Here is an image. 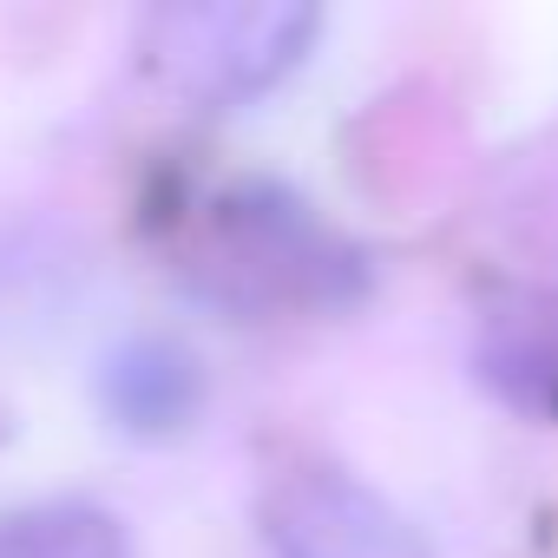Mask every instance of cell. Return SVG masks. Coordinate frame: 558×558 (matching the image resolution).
<instances>
[{"label": "cell", "instance_id": "4", "mask_svg": "<svg viewBox=\"0 0 558 558\" xmlns=\"http://www.w3.org/2000/svg\"><path fill=\"white\" fill-rule=\"evenodd\" d=\"M93 401H99L112 434L165 447L204 421L210 375H204V355L191 342H178L165 329H125L93 362Z\"/></svg>", "mask_w": 558, "mask_h": 558}, {"label": "cell", "instance_id": "1", "mask_svg": "<svg viewBox=\"0 0 558 558\" xmlns=\"http://www.w3.org/2000/svg\"><path fill=\"white\" fill-rule=\"evenodd\" d=\"M323 34L310 0H210V8H158L145 21V66L210 112L243 106L290 80Z\"/></svg>", "mask_w": 558, "mask_h": 558}, {"label": "cell", "instance_id": "3", "mask_svg": "<svg viewBox=\"0 0 558 558\" xmlns=\"http://www.w3.org/2000/svg\"><path fill=\"white\" fill-rule=\"evenodd\" d=\"M263 538L276 558H434L427 538L368 480L323 460L269 480Z\"/></svg>", "mask_w": 558, "mask_h": 558}, {"label": "cell", "instance_id": "2", "mask_svg": "<svg viewBox=\"0 0 558 558\" xmlns=\"http://www.w3.org/2000/svg\"><path fill=\"white\" fill-rule=\"evenodd\" d=\"M217 263L250 283L263 303L342 310L362 296L368 269L349 236H336L296 191L283 184H236L217 204Z\"/></svg>", "mask_w": 558, "mask_h": 558}, {"label": "cell", "instance_id": "5", "mask_svg": "<svg viewBox=\"0 0 558 558\" xmlns=\"http://www.w3.org/2000/svg\"><path fill=\"white\" fill-rule=\"evenodd\" d=\"M0 558H132V538L99 499H27L0 512Z\"/></svg>", "mask_w": 558, "mask_h": 558}, {"label": "cell", "instance_id": "6", "mask_svg": "<svg viewBox=\"0 0 558 558\" xmlns=\"http://www.w3.org/2000/svg\"><path fill=\"white\" fill-rule=\"evenodd\" d=\"M480 375L538 421H558V336L545 329H493L480 349Z\"/></svg>", "mask_w": 558, "mask_h": 558}]
</instances>
